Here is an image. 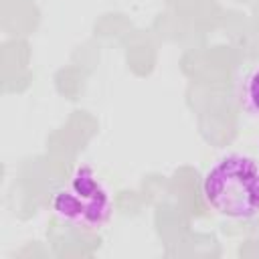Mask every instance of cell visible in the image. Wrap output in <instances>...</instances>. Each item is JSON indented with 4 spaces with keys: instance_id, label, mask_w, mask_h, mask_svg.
Listing matches in <instances>:
<instances>
[{
    "instance_id": "3957f363",
    "label": "cell",
    "mask_w": 259,
    "mask_h": 259,
    "mask_svg": "<svg viewBox=\"0 0 259 259\" xmlns=\"http://www.w3.org/2000/svg\"><path fill=\"white\" fill-rule=\"evenodd\" d=\"M245 97L249 101V105L259 111V69H255L249 79H247V85H245Z\"/></svg>"
},
{
    "instance_id": "7a4b0ae2",
    "label": "cell",
    "mask_w": 259,
    "mask_h": 259,
    "mask_svg": "<svg viewBox=\"0 0 259 259\" xmlns=\"http://www.w3.org/2000/svg\"><path fill=\"white\" fill-rule=\"evenodd\" d=\"M55 212L75 227H99L111 212L107 188L91 168H79L53 196Z\"/></svg>"
},
{
    "instance_id": "6da1fadb",
    "label": "cell",
    "mask_w": 259,
    "mask_h": 259,
    "mask_svg": "<svg viewBox=\"0 0 259 259\" xmlns=\"http://www.w3.org/2000/svg\"><path fill=\"white\" fill-rule=\"evenodd\" d=\"M202 194L223 217L247 221L259 214V162L233 154L217 160L204 174Z\"/></svg>"
}]
</instances>
